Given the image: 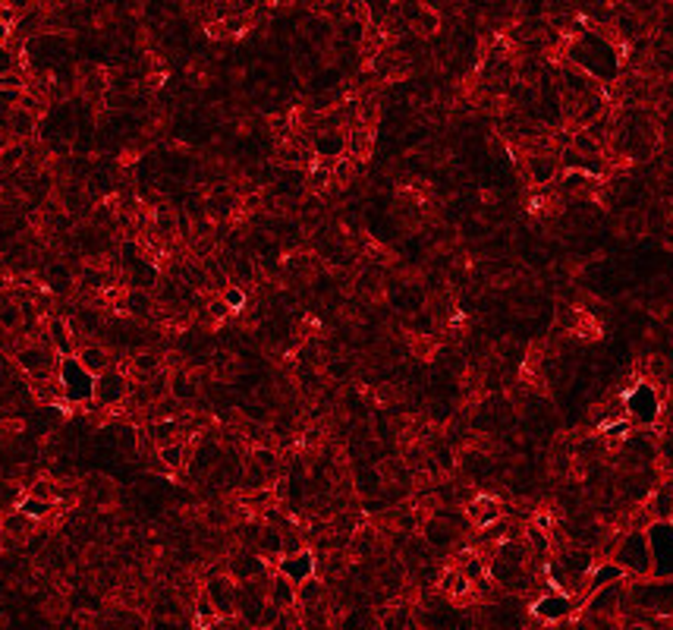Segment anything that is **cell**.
Returning <instances> with one entry per match:
<instances>
[{
    "label": "cell",
    "mask_w": 673,
    "mask_h": 630,
    "mask_svg": "<svg viewBox=\"0 0 673 630\" xmlns=\"http://www.w3.org/2000/svg\"><path fill=\"white\" fill-rule=\"evenodd\" d=\"M38 126H41L38 114L26 111L20 105L13 107V114H10V139L13 142H32V139H38Z\"/></svg>",
    "instance_id": "cell-20"
},
{
    "label": "cell",
    "mask_w": 673,
    "mask_h": 630,
    "mask_svg": "<svg viewBox=\"0 0 673 630\" xmlns=\"http://www.w3.org/2000/svg\"><path fill=\"white\" fill-rule=\"evenodd\" d=\"M57 379L63 385L66 404H92L95 401V379L79 366L76 356H63L57 366Z\"/></svg>",
    "instance_id": "cell-2"
},
{
    "label": "cell",
    "mask_w": 673,
    "mask_h": 630,
    "mask_svg": "<svg viewBox=\"0 0 673 630\" xmlns=\"http://www.w3.org/2000/svg\"><path fill=\"white\" fill-rule=\"evenodd\" d=\"M22 498H26V486H22L20 480H7V476H0V517H7V514L20 511Z\"/></svg>",
    "instance_id": "cell-25"
},
{
    "label": "cell",
    "mask_w": 673,
    "mask_h": 630,
    "mask_svg": "<svg viewBox=\"0 0 673 630\" xmlns=\"http://www.w3.org/2000/svg\"><path fill=\"white\" fill-rule=\"evenodd\" d=\"M271 602L281 605L283 611L296 609V583H290L283 574H271Z\"/></svg>",
    "instance_id": "cell-27"
},
{
    "label": "cell",
    "mask_w": 673,
    "mask_h": 630,
    "mask_svg": "<svg viewBox=\"0 0 673 630\" xmlns=\"http://www.w3.org/2000/svg\"><path fill=\"white\" fill-rule=\"evenodd\" d=\"M117 309H120V315L145 325L151 315L157 312V300H155V294H148V290H123L117 300Z\"/></svg>",
    "instance_id": "cell-12"
},
{
    "label": "cell",
    "mask_w": 673,
    "mask_h": 630,
    "mask_svg": "<svg viewBox=\"0 0 673 630\" xmlns=\"http://www.w3.org/2000/svg\"><path fill=\"white\" fill-rule=\"evenodd\" d=\"M617 567H620L627 577L635 580H648L654 574V555H652V539H648V530H627L617 542L614 555H610Z\"/></svg>",
    "instance_id": "cell-1"
},
{
    "label": "cell",
    "mask_w": 673,
    "mask_h": 630,
    "mask_svg": "<svg viewBox=\"0 0 673 630\" xmlns=\"http://www.w3.org/2000/svg\"><path fill=\"white\" fill-rule=\"evenodd\" d=\"M126 372H130L136 381H145L157 372H167V356H164L157 347L136 350V353L126 356Z\"/></svg>",
    "instance_id": "cell-14"
},
{
    "label": "cell",
    "mask_w": 673,
    "mask_h": 630,
    "mask_svg": "<svg viewBox=\"0 0 673 630\" xmlns=\"http://www.w3.org/2000/svg\"><path fill=\"white\" fill-rule=\"evenodd\" d=\"M223 571H227L236 583H246V580H258V577H265V574H271V565L258 555V551L236 545V549L227 555V561H223Z\"/></svg>",
    "instance_id": "cell-4"
},
{
    "label": "cell",
    "mask_w": 673,
    "mask_h": 630,
    "mask_svg": "<svg viewBox=\"0 0 673 630\" xmlns=\"http://www.w3.org/2000/svg\"><path fill=\"white\" fill-rule=\"evenodd\" d=\"M466 517H469V524L475 526V530H482V526H491L494 520L503 517V505L494 498V495H482L478 492L475 498L469 501V505L463 507Z\"/></svg>",
    "instance_id": "cell-19"
},
{
    "label": "cell",
    "mask_w": 673,
    "mask_h": 630,
    "mask_svg": "<svg viewBox=\"0 0 673 630\" xmlns=\"http://www.w3.org/2000/svg\"><path fill=\"white\" fill-rule=\"evenodd\" d=\"M171 397L183 407L202 401V375L196 369H173L171 372Z\"/></svg>",
    "instance_id": "cell-13"
},
{
    "label": "cell",
    "mask_w": 673,
    "mask_h": 630,
    "mask_svg": "<svg viewBox=\"0 0 673 630\" xmlns=\"http://www.w3.org/2000/svg\"><path fill=\"white\" fill-rule=\"evenodd\" d=\"M0 530H4V536L26 542V539L32 536L35 530H38V520L26 517L22 511H13V514H7V517H0Z\"/></svg>",
    "instance_id": "cell-23"
},
{
    "label": "cell",
    "mask_w": 673,
    "mask_h": 630,
    "mask_svg": "<svg viewBox=\"0 0 673 630\" xmlns=\"http://www.w3.org/2000/svg\"><path fill=\"white\" fill-rule=\"evenodd\" d=\"M130 387L132 381L126 379V372H120V369H107L105 375H98L95 379V401L101 410H117L120 404H126V397H130Z\"/></svg>",
    "instance_id": "cell-5"
},
{
    "label": "cell",
    "mask_w": 673,
    "mask_h": 630,
    "mask_svg": "<svg viewBox=\"0 0 673 630\" xmlns=\"http://www.w3.org/2000/svg\"><path fill=\"white\" fill-rule=\"evenodd\" d=\"M321 602H327V583L321 577H312L296 586V609H312Z\"/></svg>",
    "instance_id": "cell-26"
},
{
    "label": "cell",
    "mask_w": 673,
    "mask_h": 630,
    "mask_svg": "<svg viewBox=\"0 0 673 630\" xmlns=\"http://www.w3.org/2000/svg\"><path fill=\"white\" fill-rule=\"evenodd\" d=\"M10 142H13V139H10V136H7V132H0V151L7 149V145H10Z\"/></svg>",
    "instance_id": "cell-34"
},
{
    "label": "cell",
    "mask_w": 673,
    "mask_h": 630,
    "mask_svg": "<svg viewBox=\"0 0 673 630\" xmlns=\"http://www.w3.org/2000/svg\"><path fill=\"white\" fill-rule=\"evenodd\" d=\"M576 611L573 599L567 596V592H544V596H538L535 602H532V617H538V621H544L551 627V624H563L569 615Z\"/></svg>",
    "instance_id": "cell-9"
},
{
    "label": "cell",
    "mask_w": 673,
    "mask_h": 630,
    "mask_svg": "<svg viewBox=\"0 0 673 630\" xmlns=\"http://www.w3.org/2000/svg\"><path fill=\"white\" fill-rule=\"evenodd\" d=\"M45 337L47 344H51L54 350H57V356L63 360V356H76V341H72V331L70 325H66V315H45Z\"/></svg>",
    "instance_id": "cell-16"
},
{
    "label": "cell",
    "mask_w": 673,
    "mask_h": 630,
    "mask_svg": "<svg viewBox=\"0 0 673 630\" xmlns=\"http://www.w3.org/2000/svg\"><path fill=\"white\" fill-rule=\"evenodd\" d=\"M76 360H79V366L92 375V379L105 375L107 369H117V353H114L111 347H105V344H98V341L86 344V347L76 353Z\"/></svg>",
    "instance_id": "cell-15"
},
{
    "label": "cell",
    "mask_w": 673,
    "mask_h": 630,
    "mask_svg": "<svg viewBox=\"0 0 673 630\" xmlns=\"http://www.w3.org/2000/svg\"><path fill=\"white\" fill-rule=\"evenodd\" d=\"M620 580H627V574H623L614 561H598L585 580V596H592V592L604 590V586H610V583H620Z\"/></svg>",
    "instance_id": "cell-21"
},
{
    "label": "cell",
    "mask_w": 673,
    "mask_h": 630,
    "mask_svg": "<svg viewBox=\"0 0 673 630\" xmlns=\"http://www.w3.org/2000/svg\"><path fill=\"white\" fill-rule=\"evenodd\" d=\"M41 284H45V290L51 296H70L72 290L79 287V277H76V271H72L70 262L54 259V262H47L45 271H41Z\"/></svg>",
    "instance_id": "cell-11"
},
{
    "label": "cell",
    "mask_w": 673,
    "mask_h": 630,
    "mask_svg": "<svg viewBox=\"0 0 673 630\" xmlns=\"http://www.w3.org/2000/svg\"><path fill=\"white\" fill-rule=\"evenodd\" d=\"M139 438H142V429L132 426V422H117V445H114V451L123 454V457H139Z\"/></svg>",
    "instance_id": "cell-28"
},
{
    "label": "cell",
    "mask_w": 673,
    "mask_h": 630,
    "mask_svg": "<svg viewBox=\"0 0 673 630\" xmlns=\"http://www.w3.org/2000/svg\"><path fill=\"white\" fill-rule=\"evenodd\" d=\"M202 592L211 605H215L217 617L227 621V617H236V580L230 577L227 571H215L205 577Z\"/></svg>",
    "instance_id": "cell-3"
},
{
    "label": "cell",
    "mask_w": 673,
    "mask_h": 630,
    "mask_svg": "<svg viewBox=\"0 0 673 630\" xmlns=\"http://www.w3.org/2000/svg\"><path fill=\"white\" fill-rule=\"evenodd\" d=\"M418 536L425 539L428 549H432L438 558H444V555H450V551H459V549H463V542H466L463 532H457L450 524H444V520H438V517H425V524H422Z\"/></svg>",
    "instance_id": "cell-6"
},
{
    "label": "cell",
    "mask_w": 673,
    "mask_h": 630,
    "mask_svg": "<svg viewBox=\"0 0 673 630\" xmlns=\"http://www.w3.org/2000/svg\"><path fill=\"white\" fill-rule=\"evenodd\" d=\"M111 627L117 630H148V615H142L139 609H120L114 615Z\"/></svg>",
    "instance_id": "cell-29"
},
{
    "label": "cell",
    "mask_w": 673,
    "mask_h": 630,
    "mask_svg": "<svg viewBox=\"0 0 673 630\" xmlns=\"http://www.w3.org/2000/svg\"><path fill=\"white\" fill-rule=\"evenodd\" d=\"M623 404H627V413L633 416V420L645 422V426H652V422L658 420V413H660L658 391H654L652 385H645V381H639V385H635V391L629 394Z\"/></svg>",
    "instance_id": "cell-10"
},
{
    "label": "cell",
    "mask_w": 673,
    "mask_h": 630,
    "mask_svg": "<svg viewBox=\"0 0 673 630\" xmlns=\"http://www.w3.org/2000/svg\"><path fill=\"white\" fill-rule=\"evenodd\" d=\"M208 630H223V627H221V621H217V624H215V627H208Z\"/></svg>",
    "instance_id": "cell-35"
},
{
    "label": "cell",
    "mask_w": 673,
    "mask_h": 630,
    "mask_svg": "<svg viewBox=\"0 0 673 630\" xmlns=\"http://www.w3.org/2000/svg\"><path fill=\"white\" fill-rule=\"evenodd\" d=\"M221 300L227 302V306L233 309V312H246V306H248V290L230 281L227 287L221 290Z\"/></svg>",
    "instance_id": "cell-31"
},
{
    "label": "cell",
    "mask_w": 673,
    "mask_h": 630,
    "mask_svg": "<svg viewBox=\"0 0 673 630\" xmlns=\"http://www.w3.org/2000/svg\"><path fill=\"white\" fill-rule=\"evenodd\" d=\"M258 555H262L265 561H281L283 558V530H277V526L265 524L262 520V536H258Z\"/></svg>",
    "instance_id": "cell-22"
},
{
    "label": "cell",
    "mask_w": 673,
    "mask_h": 630,
    "mask_svg": "<svg viewBox=\"0 0 673 630\" xmlns=\"http://www.w3.org/2000/svg\"><path fill=\"white\" fill-rule=\"evenodd\" d=\"M189 454H192V441H173V445L157 447V457H161V464L167 466L171 472L186 470V464H189Z\"/></svg>",
    "instance_id": "cell-24"
},
{
    "label": "cell",
    "mask_w": 673,
    "mask_h": 630,
    "mask_svg": "<svg viewBox=\"0 0 673 630\" xmlns=\"http://www.w3.org/2000/svg\"><path fill=\"white\" fill-rule=\"evenodd\" d=\"M277 574H283V577L296 586L312 580L315 577V551L306 549V551H299V555H283V558L277 561Z\"/></svg>",
    "instance_id": "cell-17"
},
{
    "label": "cell",
    "mask_w": 673,
    "mask_h": 630,
    "mask_svg": "<svg viewBox=\"0 0 673 630\" xmlns=\"http://www.w3.org/2000/svg\"><path fill=\"white\" fill-rule=\"evenodd\" d=\"M16 64H20V57H16V54L10 51V45H4V41H0V76H7V72H16Z\"/></svg>",
    "instance_id": "cell-33"
},
{
    "label": "cell",
    "mask_w": 673,
    "mask_h": 630,
    "mask_svg": "<svg viewBox=\"0 0 673 630\" xmlns=\"http://www.w3.org/2000/svg\"><path fill=\"white\" fill-rule=\"evenodd\" d=\"M20 511L26 514V517H32V520H45V517H51L54 511H57V505H51V501H41V498H32V495H26L22 498V505H20Z\"/></svg>",
    "instance_id": "cell-30"
},
{
    "label": "cell",
    "mask_w": 673,
    "mask_h": 630,
    "mask_svg": "<svg viewBox=\"0 0 673 630\" xmlns=\"http://www.w3.org/2000/svg\"><path fill=\"white\" fill-rule=\"evenodd\" d=\"M79 492H82V498L88 501V505L95 507H107L117 501V486H114L111 476H101V472H92V476H86L82 480V486H79Z\"/></svg>",
    "instance_id": "cell-18"
},
{
    "label": "cell",
    "mask_w": 673,
    "mask_h": 630,
    "mask_svg": "<svg viewBox=\"0 0 673 630\" xmlns=\"http://www.w3.org/2000/svg\"><path fill=\"white\" fill-rule=\"evenodd\" d=\"M308 149H312L315 161L333 165V161H341V158L349 155V136H347V130H321L312 136Z\"/></svg>",
    "instance_id": "cell-8"
},
{
    "label": "cell",
    "mask_w": 673,
    "mask_h": 630,
    "mask_svg": "<svg viewBox=\"0 0 673 630\" xmlns=\"http://www.w3.org/2000/svg\"><path fill=\"white\" fill-rule=\"evenodd\" d=\"M148 630H196V621H167V617H148Z\"/></svg>",
    "instance_id": "cell-32"
},
{
    "label": "cell",
    "mask_w": 673,
    "mask_h": 630,
    "mask_svg": "<svg viewBox=\"0 0 673 630\" xmlns=\"http://www.w3.org/2000/svg\"><path fill=\"white\" fill-rule=\"evenodd\" d=\"M523 171H526V177H529L532 186L544 190V186L557 183V177L563 174V167H560V158L551 155V151H526Z\"/></svg>",
    "instance_id": "cell-7"
}]
</instances>
